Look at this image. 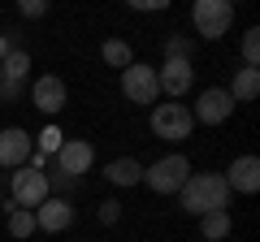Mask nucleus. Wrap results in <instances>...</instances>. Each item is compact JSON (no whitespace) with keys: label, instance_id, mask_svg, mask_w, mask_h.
I'll return each instance as SVG.
<instances>
[{"label":"nucleus","instance_id":"obj_1","mask_svg":"<svg viewBox=\"0 0 260 242\" xmlns=\"http://www.w3.org/2000/svg\"><path fill=\"white\" fill-rule=\"evenodd\" d=\"M178 199H182V212H191V216L225 212L230 208V186H225L221 173H191L186 186L178 190Z\"/></svg>","mask_w":260,"mask_h":242},{"label":"nucleus","instance_id":"obj_2","mask_svg":"<svg viewBox=\"0 0 260 242\" xmlns=\"http://www.w3.org/2000/svg\"><path fill=\"white\" fill-rule=\"evenodd\" d=\"M186 177H191V160H186L182 151L160 156L156 165H143V186H148L152 195H178V190L186 186Z\"/></svg>","mask_w":260,"mask_h":242},{"label":"nucleus","instance_id":"obj_3","mask_svg":"<svg viewBox=\"0 0 260 242\" xmlns=\"http://www.w3.org/2000/svg\"><path fill=\"white\" fill-rule=\"evenodd\" d=\"M191 130H195V117L186 104H152V134L156 139L182 143V139H191Z\"/></svg>","mask_w":260,"mask_h":242},{"label":"nucleus","instance_id":"obj_4","mask_svg":"<svg viewBox=\"0 0 260 242\" xmlns=\"http://www.w3.org/2000/svg\"><path fill=\"white\" fill-rule=\"evenodd\" d=\"M191 22H195V35L200 39H221L234 22V5L230 0H195Z\"/></svg>","mask_w":260,"mask_h":242},{"label":"nucleus","instance_id":"obj_5","mask_svg":"<svg viewBox=\"0 0 260 242\" xmlns=\"http://www.w3.org/2000/svg\"><path fill=\"white\" fill-rule=\"evenodd\" d=\"M121 95H126L130 104H156L160 100V87H156V65H143V61H135V65L121 69Z\"/></svg>","mask_w":260,"mask_h":242},{"label":"nucleus","instance_id":"obj_6","mask_svg":"<svg viewBox=\"0 0 260 242\" xmlns=\"http://www.w3.org/2000/svg\"><path fill=\"white\" fill-rule=\"evenodd\" d=\"M9 190H13V204L26 208V212H35V208L52 195V190H48V177L39 173V169H26V165L9 177Z\"/></svg>","mask_w":260,"mask_h":242},{"label":"nucleus","instance_id":"obj_7","mask_svg":"<svg viewBox=\"0 0 260 242\" xmlns=\"http://www.w3.org/2000/svg\"><path fill=\"white\" fill-rule=\"evenodd\" d=\"M91 165H95V147L87 139H65L61 151L48 160V169H56V173H65V177H83Z\"/></svg>","mask_w":260,"mask_h":242},{"label":"nucleus","instance_id":"obj_8","mask_svg":"<svg viewBox=\"0 0 260 242\" xmlns=\"http://www.w3.org/2000/svg\"><path fill=\"white\" fill-rule=\"evenodd\" d=\"M230 112H234L230 91H225V87H204L200 100H195V108H191V117L200 121V126H221V121H230Z\"/></svg>","mask_w":260,"mask_h":242},{"label":"nucleus","instance_id":"obj_9","mask_svg":"<svg viewBox=\"0 0 260 242\" xmlns=\"http://www.w3.org/2000/svg\"><path fill=\"white\" fill-rule=\"evenodd\" d=\"M65 100H70V91H65L61 74H39L35 83H30V104H35L44 117H56V112L65 108Z\"/></svg>","mask_w":260,"mask_h":242},{"label":"nucleus","instance_id":"obj_10","mask_svg":"<svg viewBox=\"0 0 260 242\" xmlns=\"http://www.w3.org/2000/svg\"><path fill=\"white\" fill-rule=\"evenodd\" d=\"M35 151V134H26L22 126H5L0 130V169H22Z\"/></svg>","mask_w":260,"mask_h":242},{"label":"nucleus","instance_id":"obj_11","mask_svg":"<svg viewBox=\"0 0 260 242\" xmlns=\"http://www.w3.org/2000/svg\"><path fill=\"white\" fill-rule=\"evenodd\" d=\"M156 87L169 100H182L195 87V65L191 61H165V65H156Z\"/></svg>","mask_w":260,"mask_h":242},{"label":"nucleus","instance_id":"obj_12","mask_svg":"<svg viewBox=\"0 0 260 242\" xmlns=\"http://www.w3.org/2000/svg\"><path fill=\"white\" fill-rule=\"evenodd\" d=\"M74 225V204L65 195H48L44 204L35 208V229H44V233H61V229H70Z\"/></svg>","mask_w":260,"mask_h":242},{"label":"nucleus","instance_id":"obj_13","mask_svg":"<svg viewBox=\"0 0 260 242\" xmlns=\"http://www.w3.org/2000/svg\"><path fill=\"white\" fill-rule=\"evenodd\" d=\"M221 177L230 186V195H256L260 190V160L256 156H234Z\"/></svg>","mask_w":260,"mask_h":242},{"label":"nucleus","instance_id":"obj_14","mask_svg":"<svg viewBox=\"0 0 260 242\" xmlns=\"http://www.w3.org/2000/svg\"><path fill=\"white\" fill-rule=\"evenodd\" d=\"M104 182H109V186H139L143 182V165L135 156H117V160L104 165Z\"/></svg>","mask_w":260,"mask_h":242},{"label":"nucleus","instance_id":"obj_15","mask_svg":"<svg viewBox=\"0 0 260 242\" xmlns=\"http://www.w3.org/2000/svg\"><path fill=\"white\" fill-rule=\"evenodd\" d=\"M0 208H5V225H9V233H13L18 242H26L30 233H35V212H26V208H18L13 199H9V204H0Z\"/></svg>","mask_w":260,"mask_h":242},{"label":"nucleus","instance_id":"obj_16","mask_svg":"<svg viewBox=\"0 0 260 242\" xmlns=\"http://www.w3.org/2000/svg\"><path fill=\"white\" fill-rule=\"evenodd\" d=\"M225 91H230V100H234V104L256 100V95H260V69H239V74H234V83L225 87Z\"/></svg>","mask_w":260,"mask_h":242},{"label":"nucleus","instance_id":"obj_17","mask_svg":"<svg viewBox=\"0 0 260 242\" xmlns=\"http://www.w3.org/2000/svg\"><path fill=\"white\" fill-rule=\"evenodd\" d=\"M0 74H5V83H22V87H26V74H30V52H26V48H13V52L0 61Z\"/></svg>","mask_w":260,"mask_h":242},{"label":"nucleus","instance_id":"obj_18","mask_svg":"<svg viewBox=\"0 0 260 242\" xmlns=\"http://www.w3.org/2000/svg\"><path fill=\"white\" fill-rule=\"evenodd\" d=\"M200 233H204V242H225V238L234 233L230 212H208V216H200Z\"/></svg>","mask_w":260,"mask_h":242},{"label":"nucleus","instance_id":"obj_19","mask_svg":"<svg viewBox=\"0 0 260 242\" xmlns=\"http://www.w3.org/2000/svg\"><path fill=\"white\" fill-rule=\"evenodd\" d=\"M100 56H104V65H113V69L135 65V52H130V44H126V39H104Z\"/></svg>","mask_w":260,"mask_h":242},{"label":"nucleus","instance_id":"obj_20","mask_svg":"<svg viewBox=\"0 0 260 242\" xmlns=\"http://www.w3.org/2000/svg\"><path fill=\"white\" fill-rule=\"evenodd\" d=\"M243 69H260V30H243Z\"/></svg>","mask_w":260,"mask_h":242},{"label":"nucleus","instance_id":"obj_21","mask_svg":"<svg viewBox=\"0 0 260 242\" xmlns=\"http://www.w3.org/2000/svg\"><path fill=\"white\" fill-rule=\"evenodd\" d=\"M61 143H65V134L56 126H44V134H35V151H44V156H56Z\"/></svg>","mask_w":260,"mask_h":242},{"label":"nucleus","instance_id":"obj_22","mask_svg":"<svg viewBox=\"0 0 260 242\" xmlns=\"http://www.w3.org/2000/svg\"><path fill=\"white\" fill-rule=\"evenodd\" d=\"M191 48H195V39H186V35L165 39V61H191Z\"/></svg>","mask_w":260,"mask_h":242},{"label":"nucleus","instance_id":"obj_23","mask_svg":"<svg viewBox=\"0 0 260 242\" xmlns=\"http://www.w3.org/2000/svg\"><path fill=\"white\" fill-rule=\"evenodd\" d=\"M95 216H100V225H117L121 221V204H117V199H104Z\"/></svg>","mask_w":260,"mask_h":242},{"label":"nucleus","instance_id":"obj_24","mask_svg":"<svg viewBox=\"0 0 260 242\" xmlns=\"http://www.w3.org/2000/svg\"><path fill=\"white\" fill-rule=\"evenodd\" d=\"M18 13H22L26 22H35V18H44V13H48V0H22Z\"/></svg>","mask_w":260,"mask_h":242},{"label":"nucleus","instance_id":"obj_25","mask_svg":"<svg viewBox=\"0 0 260 242\" xmlns=\"http://www.w3.org/2000/svg\"><path fill=\"white\" fill-rule=\"evenodd\" d=\"M22 91H26V87H22V83H5V78H0V100H5V104L22 100Z\"/></svg>","mask_w":260,"mask_h":242},{"label":"nucleus","instance_id":"obj_26","mask_svg":"<svg viewBox=\"0 0 260 242\" xmlns=\"http://www.w3.org/2000/svg\"><path fill=\"white\" fill-rule=\"evenodd\" d=\"M130 9H139V13H152V9H169V0H130Z\"/></svg>","mask_w":260,"mask_h":242},{"label":"nucleus","instance_id":"obj_27","mask_svg":"<svg viewBox=\"0 0 260 242\" xmlns=\"http://www.w3.org/2000/svg\"><path fill=\"white\" fill-rule=\"evenodd\" d=\"M13 48H18V35H13V30H0V61H5Z\"/></svg>","mask_w":260,"mask_h":242},{"label":"nucleus","instance_id":"obj_28","mask_svg":"<svg viewBox=\"0 0 260 242\" xmlns=\"http://www.w3.org/2000/svg\"><path fill=\"white\" fill-rule=\"evenodd\" d=\"M0 204H5V199H0Z\"/></svg>","mask_w":260,"mask_h":242},{"label":"nucleus","instance_id":"obj_29","mask_svg":"<svg viewBox=\"0 0 260 242\" xmlns=\"http://www.w3.org/2000/svg\"><path fill=\"white\" fill-rule=\"evenodd\" d=\"M0 78H5V74H0Z\"/></svg>","mask_w":260,"mask_h":242}]
</instances>
